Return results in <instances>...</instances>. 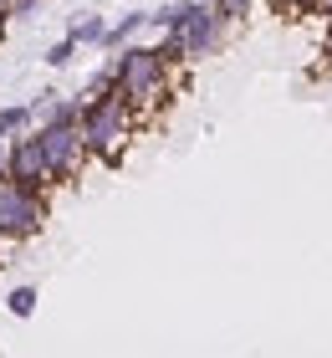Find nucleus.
<instances>
[{
  "label": "nucleus",
  "instance_id": "nucleus-7",
  "mask_svg": "<svg viewBox=\"0 0 332 358\" xmlns=\"http://www.w3.org/2000/svg\"><path fill=\"white\" fill-rule=\"evenodd\" d=\"M143 26H148V10H123L118 21L108 26V36H103V46H97V52H123L128 41H138Z\"/></svg>",
  "mask_w": 332,
  "mask_h": 358
},
{
  "label": "nucleus",
  "instance_id": "nucleus-9",
  "mask_svg": "<svg viewBox=\"0 0 332 358\" xmlns=\"http://www.w3.org/2000/svg\"><path fill=\"white\" fill-rule=\"evenodd\" d=\"M26 128H36V118H31V103H10V108H0V149H6L15 134H26Z\"/></svg>",
  "mask_w": 332,
  "mask_h": 358
},
{
  "label": "nucleus",
  "instance_id": "nucleus-13",
  "mask_svg": "<svg viewBox=\"0 0 332 358\" xmlns=\"http://www.w3.org/2000/svg\"><path fill=\"white\" fill-rule=\"evenodd\" d=\"M210 6H215V15H220L225 26H240L245 15L256 10V0H210Z\"/></svg>",
  "mask_w": 332,
  "mask_h": 358
},
{
  "label": "nucleus",
  "instance_id": "nucleus-6",
  "mask_svg": "<svg viewBox=\"0 0 332 358\" xmlns=\"http://www.w3.org/2000/svg\"><path fill=\"white\" fill-rule=\"evenodd\" d=\"M6 179L26 189H41L52 194V179H46V159H41V143H36V128H26V134H15L6 143Z\"/></svg>",
  "mask_w": 332,
  "mask_h": 358
},
{
  "label": "nucleus",
  "instance_id": "nucleus-18",
  "mask_svg": "<svg viewBox=\"0 0 332 358\" xmlns=\"http://www.w3.org/2000/svg\"><path fill=\"white\" fill-rule=\"evenodd\" d=\"M6 246H10V241H6V236H0V256H6Z\"/></svg>",
  "mask_w": 332,
  "mask_h": 358
},
{
  "label": "nucleus",
  "instance_id": "nucleus-12",
  "mask_svg": "<svg viewBox=\"0 0 332 358\" xmlns=\"http://www.w3.org/2000/svg\"><path fill=\"white\" fill-rule=\"evenodd\" d=\"M77 52H82V46L72 41V36H62V41H52V46H46V67H52V72H62V67H72V62H77Z\"/></svg>",
  "mask_w": 332,
  "mask_h": 358
},
{
  "label": "nucleus",
  "instance_id": "nucleus-4",
  "mask_svg": "<svg viewBox=\"0 0 332 358\" xmlns=\"http://www.w3.org/2000/svg\"><path fill=\"white\" fill-rule=\"evenodd\" d=\"M46 220H52V200L41 189H26L0 174V236L10 246H21V241H36L46 231Z\"/></svg>",
  "mask_w": 332,
  "mask_h": 358
},
{
  "label": "nucleus",
  "instance_id": "nucleus-15",
  "mask_svg": "<svg viewBox=\"0 0 332 358\" xmlns=\"http://www.w3.org/2000/svg\"><path fill=\"white\" fill-rule=\"evenodd\" d=\"M322 57H327V62H332V21H327V26H322Z\"/></svg>",
  "mask_w": 332,
  "mask_h": 358
},
{
  "label": "nucleus",
  "instance_id": "nucleus-2",
  "mask_svg": "<svg viewBox=\"0 0 332 358\" xmlns=\"http://www.w3.org/2000/svg\"><path fill=\"white\" fill-rule=\"evenodd\" d=\"M133 134H138V113H133L118 92L82 103V143H87L92 164L118 169L128 159V149H133Z\"/></svg>",
  "mask_w": 332,
  "mask_h": 358
},
{
  "label": "nucleus",
  "instance_id": "nucleus-3",
  "mask_svg": "<svg viewBox=\"0 0 332 358\" xmlns=\"http://www.w3.org/2000/svg\"><path fill=\"white\" fill-rule=\"evenodd\" d=\"M36 143H41V159H46V179H52V189L77 185L82 169L92 164V159H87V143H82V123H36Z\"/></svg>",
  "mask_w": 332,
  "mask_h": 358
},
{
  "label": "nucleus",
  "instance_id": "nucleus-17",
  "mask_svg": "<svg viewBox=\"0 0 332 358\" xmlns=\"http://www.w3.org/2000/svg\"><path fill=\"white\" fill-rule=\"evenodd\" d=\"M0 174H6V149H0Z\"/></svg>",
  "mask_w": 332,
  "mask_h": 358
},
{
  "label": "nucleus",
  "instance_id": "nucleus-11",
  "mask_svg": "<svg viewBox=\"0 0 332 358\" xmlns=\"http://www.w3.org/2000/svg\"><path fill=\"white\" fill-rule=\"evenodd\" d=\"M36 302H41V292L31 287V282H21V287H10V292H6L10 317H31V313H36Z\"/></svg>",
  "mask_w": 332,
  "mask_h": 358
},
{
  "label": "nucleus",
  "instance_id": "nucleus-5",
  "mask_svg": "<svg viewBox=\"0 0 332 358\" xmlns=\"http://www.w3.org/2000/svg\"><path fill=\"white\" fill-rule=\"evenodd\" d=\"M174 36L185 41V57H189V67H194V62L215 57V52H220V46L230 41V26L220 21V15H215L210 0H194V6H189V21L179 26Z\"/></svg>",
  "mask_w": 332,
  "mask_h": 358
},
{
  "label": "nucleus",
  "instance_id": "nucleus-14",
  "mask_svg": "<svg viewBox=\"0 0 332 358\" xmlns=\"http://www.w3.org/2000/svg\"><path fill=\"white\" fill-rule=\"evenodd\" d=\"M36 6H41V0H10V6H6V21H26V15H36Z\"/></svg>",
  "mask_w": 332,
  "mask_h": 358
},
{
  "label": "nucleus",
  "instance_id": "nucleus-8",
  "mask_svg": "<svg viewBox=\"0 0 332 358\" xmlns=\"http://www.w3.org/2000/svg\"><path fill=\"white\" fill-rule=\"evenodd\" d=\"M108 15H97V10H77L72 15V26H66V36H72L77 46H103V36H108Z\"/></svg>",
  "mask_w": 332,
  "mask_h": 358
},
{
  "label": "nucleus",
  "instance_id": "nucleus-16",
  "mask_svg": "<svg viewBox=\"0 0 332 358\" xmlns=\"http://www.w3.org/2000/svg\"><path fill=\"white\" fill-rule=\"evenodd\" d=\"M6 31H10V21H6V15H0V41H6Z\"/></svg>",
  "mask_w": 332,
  "mask_h": 358
},
{
  "label": "nucleus",
  "instance_id": "nucleus-1",
  "mask_svg": "<svg viewBox=\"0 0 332 358\" xmlns=\"http://www.w3.org/2000/svg\"><path fill=\"white\" fill-rule=\"evenodd\" d=\"M113 92L138 113V123H154L174 108V92H179V77L159 62L154 46L143 41H128L123 52H113Z\"/></svg>",
  "mask_w": 332,
  "mask_h": 358
},
{
  "label": "nucleus",
  "instance_id": "nucleus-10",
  "mask_svg": "<svg viewBox=\"0 0 332 358\" xmlns=\"http://www.w3.org/2000/svg\"><path fill=\"white\" fill-rule=\"evenodd\" d=\"M154 52H159V62H164V67H169L174 77L189 67V57H185V41H179L174 31H169V36H159V41H154Z\"/></svg>",
  "mask_w": 332,
  "mask_h": 358
}]
</instances>
